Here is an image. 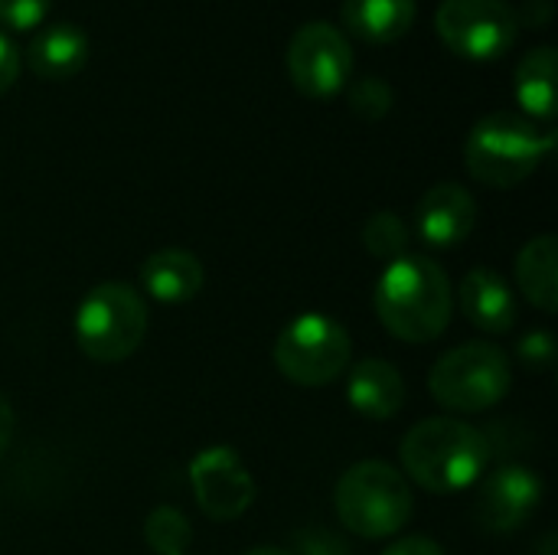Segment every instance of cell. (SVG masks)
<instances>
[{
    "label": "cell",
    "mask_w": 558,
    "mask_h": 555,
    "mask_svg": "<svg viewBox=\"0 0 558 555\" xmlns=\"http://www.w3.org/2000/svg\"><path fill=\"white\" fill-rule=\"evenodd\" d=\"M373 307L379 324L402 343H432L451 324L454 291L445 268L425 255H402L376 281Z\"/></svg>",
    "instance_id": "cell-1"
},
{
    "label": "cell",
    "mask_w": 558,
    "mask_h": 555,
    "mask_svg": "<svg viewBox=\"0 0 558 555\" xmlns=\"http://www.w3.org/2000/svg\"><path fill=\"white\" fill-rule=\"evenodd\" d=\"M402 468L428 494H461L474 487L490 464V442L481 429L458 419H422L399 445Z\"/></svg>",
    "instance_id": "cell-2"
},
{
    "label": "cell",
    "mask_w": 558,
    "mask_h": 555,
    "mask_svg": "<svg viewBox=\"0 0 558 555\" xmlns=\"http://www.w3.org/2000/svg\"><path fill=\"white\" fill-rule=\"evenodd\" d=\"M556 147L553 124H536L513 111L484 114L464 144V160L474 180L507 190L533 177V170Z\"/></svg>",
    "instance_id": "cell-3"
},
{
    "label": "cell",
    "mask_w": 558,
    "mask_h": 555,
    "mask_svg": "<svg viewBox=\"0 0 558 555\" xmlns=\"http://www.w3.org/2000/svg\"><path fill=\"white\" fill-rule=\"evenodd\" d=\"M337 520L363 540L396 536L415 514V497L402 471L386 461H360L343 471L333 491Z\"/></svg>",
    "instance_id": "cell-4"
},
{
    "label": "cell",
    "mask_w": 558,
    "mask_h": 555,
    "mask_svg": "<svg viewBox=\"0 0 558 555\" xmlns=\"http://www.w3.org/2000/svg\"><path fill=\"white\" fill-rule=\"evenodd\" d=\"M75 343L92 363H121L147 337V304L128 281L95 285L75 311Z\"/></svg>",
    "instance_id": "cell-5"
},
{
    "label": "cell",
    "mask_w": 558,
    "mask_h": 555,
    "mask_svg": "<svg viewBox=\"0 0 558 555\" xmlns=\"http://www.w3.org/2000/svg\"><path fill=\"white\" fill-rule=\"evenodd\" d=\"M513 386L510 357L494 343H461L448 350L428 373L432 399L458 415H474L500 406Z\"/></svg>",
    "instance_id": "cell-6"
},
{
    "label": "cell",
    "mask_w": 558,
    "mask_h": 555,
    "mask_svg": "<svg viewBox=\"0 0 558 555\" xmlns=\"http://www.w3.org/2000/svg\"><path fill=\"white\" fill-rule=\"evenodd\" d=\"M353 337L330 314H298L275 340L271 360L294 386H327L350 370Z\"/></svg>",
    "instance_id": "cell-7"
},
{
    "label": "cell",
    "mask_w": 558,
    "mask_h": 555,
    "mask_svg": "<svg viewBox=\"0 0 558 555\" xmlns=\"http://www.w3.org/2000/svg\"><path fill=\"white\" fill-rule=\"evenodd\" d=\"M441 43L474 62L504 56L520 33V13L507 0H445L435 13Z\"/></svg>",
    "instance_id": "cell-8"
},
{
    "label": "cell",
    "mask_w": 558,
    "mask_h": 555,
    "mask_svg": "<svg viewBox=\"0 0 558 555\" xmlns=\"http://www.w3.org/2000/svg\"><path fill=\"white\" fill-rule=\"evenodd\" d=\"M288 75L301 95L317 101L347 92L353 75L350 39L333 23H304L288 46Z\"/></svg>",
    "instance_id": "cell-9"
},
{
    "label": "cell",
    "mask_w": 558,
    "mask_h": 555,
    "mask_svg": "<svg viewBox=\"0 0 558 555\" xmlns=\"http://www.w3.org/2000/svg\"><path fill=\"white\" fill-rule=\"evenodd\" d=\"M190 487L196 507L216 523L239 520L258 494L252 471L229 445H209L190 461Z\"/></svg>",
    "instance_id": "cell-10"
},
{
    "label": "cell",
    "mask_w": 558,
    "mask_h": 555,
    "mask_svg": "<svg viewBox=\"0 0 558 555\" xmlns=\"http://www.w3.org/2000/svg\"><path fill=\"white\" fill-rule=\"evenodd\" d=\"M477 484L474 517L487 533H517L543 504V481L523 464H500Z\"/></svg>",
    "instance_id": "cell-11"
},
{
    "label": "cell",
    "mask_w": 558,
    "mask_h": 555,
    "mask_svg": "<svg viewBox=\"0 0 558 555\" xmlns=\"http://www.w3.org/2000/svg\"><path fill=\"white\" fill-rule=\"evenodd\" d=\"M415 222H418V236L425 245L454 249L474 232L477 203L461 183H438L418 200Z\"/></svg>",
    "instance_id": "cell-12"
},
{
    "label": "cell",
    "mask_w": 558,
    "mask_h": 555,
    "mask_svg": "<svg viewBox=\"0 0 558 555\" xmlns=\"http://www.w3.org/2000/svg\"><path fill=\"white\" fill-rule=\"evenodd\" d=\"M461 314L484 334H507L517 324V294L507 278L487 265L471 268L458 288Z\"/></svg>",
    "instance_id": "cell-13"
},
{
    "label": "cell",
    "mask_w": 558,
    "mask_h": 555,
    "mask_svg": "<svg viewBox=\"0 0 558 555\" xmlns=\"http://www.w3.org/2000/svg\"><path fill=\"white\" fill-rule=\"evenodd\" d=\"M347 402L369 422H389L405 406V379L389 360H363L350 370Z\"/></svg>",
    "instance_id": "cell-14"
},
{
    "label": "cell",
    "mask_w": 558,
    "mask_h": 555,
    "mask_svg": "<svg viewBox=\"0 0 558 555\" xmlns=\"http://www.w3.org/2000/svg\"><path fill=\"white\" fill-rule=\"evenodd\" d=\"M206 272L193 252L160 249L141 262V288L160 304H186L203 291Z\"/></svg>",
    "instance_id": "cell-15"
},
{
    "label": "cell",
    "mask_w": 558,
    "mask_h": 555,
    "mask_svg": "<svg viewBox=\"0 0 558 555\" xmlns=\"http://www.w3.org/2000/svg\"><path fill=\"white\" fill-rule=\"evenodd\" d=\"M418 3L415 0H343L340 16L343 26L373 46L399 43L415 23Z\"/></svg>",
    "instance_id": "cell-16"
},
{
    "label": "cell",
    "mask_w": 558,
    "mask_h": 555,
    "mask_svg": "<svg viewBox=\"0 0 558 555\" xmlns=\"http://www.w3.org/2000/svg\"><path fill=\"white\" fill-rule=\"evenodd\" d=\"M26 62L39 79H72L88 62V36L75 23H52L26 46Z\"/></svg>",
    "instance_id": "cell-17"
},
{
    "label": "cell",
    "mask_w": 558,
    "mask_h": 555,
    "mask_svg": "<svg viewBox=\"0 0 558 555\" xmlns=\"http://www.w3.org/2000/svg\"><path fill=\"white\" fill-rule=\"evenodd\" d=\"M517 288L533 307L546 314L558 307V239L553 232H543L520 249Z\"/></svg>",
    "instance_id": "cell-18"
},
{
    "label": "cell",
    "mask_w": 558,
    "mask_h": 555,
    "mask_svg": "<svg viewBox=\"0 0 558 555\" xmlns=\"http://www.w3.org/2000/svg\"><path fill=\"white\" fill-rule=\"evenodd\" d=\"M556 72L558 56L553 46H539L523 56L517 65V101L523 108V118L536 124H553L556 118Z\"/></svg>",
    "instance_id": "cell-19"
},
{
    "label": "cell",
    "mask_w": 558,
    "mask_h": 555,
    "mask_svg": "<svg viewBox=\"0 0 558 555\" xmlns=\"http://www.w3.org/2000/svg\"><path fill=\"white\" fill-rule=\"evenodd\" d=\"M144 540L157 555H186L193 527L177 507H154L144 520Z\"/></svg>",
    "instance_id": "cell-20"
},
{
    "label": "cell",
    "mask_w": 558,
    "mask_h": 555,
    "mask_svg": "<svg viewBox=\"0 0 558 555\" xmlns=\"http://www.w3.org/2000/svg\"><path fill=\"white\" fill-rule=\"evenodd\" d=\"M363 245L373 258H383V262H396L405 255L409 249V226L402 222L399 213L392 209H379L366 219L363 226Z\"/></svg>",
    "instance_id": "cell-21"
},
{
    "label": "cell",
    "mask_w": 558,
    "mask_h": 555,
    "mask_svg": "<svg viewBox=\"0 0 558 555\" xmlns=\"http://www.w3.org/2000/svg\"><path fill=\"white\" fill-rule=\"evenodd\" d=\"M347 101L356 118L363 121H383L392 111V85L386 79L366 75L347 85Z\"/></svg>",
    "instance_id": "cell-22"
},
{
    "label": "cell",
    "mask_w": 558,
    "mask_h": 555,
    "mask_svg": "<svg viewBox=\"0 0 558 555\" xmlns=\"http://www.w3.org/2000/svg\"><path fill=\"white\" fill-rule=\"evenodd\" d=\"M523 366L536 370V373H549L556 366V337L549 330H533L520 340L517 347Z\"/></svg>",
    "instance_id": "cell-23"
},
{
    "label": "cell",
    "mask_w": 558,
    "mask_h": 555,
    "mask_svg": "<svg viewBox=\"0 0 558 555\" xmlns=\"http://www.w3.org/2000/svg\"><path fill=\"white\" fill-rule=\"evenodd\" d=\"M52 0H0V23L10 29H33L46 20Z\"/></svg>",
    "instance_id": "cell-24"
},
{
    "label": "cell",
    "mask_w": 558,
    "mask_h": 555,
    "mask_svg": "<svg viewBox=\"0 0 558 555\" xmlns=\"http://www.w3.org/2000/svg\"><path fill=\"white\" fill-rule=\"evenodd\" d=\"M298 550L294 555H347V546L327 533V530H301L298 533Z\"/></svg>",
    "instance_id": "cell-25"
},
{
    "label": "cell",
    "mask_w": 558,
    "mask_h": 555,
    "mask_svg": "<svg viewBox=\"0 0 558 555\" xmlns=\"http://www.w3.org/2000/svg\"><path fill=\"white\" fill-rule=\"evenodd\" d=\"M16 75H20V52H16V46L0 33V95L16 82Z\"/></svg>",
    "instance_id": "cell-26"
},
{
    "label": "cell",
    "mask_w": 558,
    "mask_h": 555,
    "mask_svg": "<svg viewBox=\"0 0 558 555\" xmlns=\"http://www.w3.org/2000/svg\"><path fill=\"white\" fill-rule=\"evenodd\" d=\"M383 555H445V550L428 536H402Z\"/></svg>",
    "instance_id": "cell-27"
},
{
    "label": "cell",
    "mask_w": 558,
    "mask_h": 555,
    "mask_svg": "<svg viewBox=\"0 0 558 555\" xmlns=\"http://www.w3.org/2000/svg\"><path fill=\"white\" fill-rule=\"evenodd\" d=\"M13 429H16L13 406H10V399L0 393V458L7 455V448H10V442H13Z\"/></svg>",
    "instance_id": "cell-28"
},
{
    "label": "cell",
    "mask_w": 558,
    "mask_h": 555,
    "mask_svg": "<svg viewBox=\"0 0 558 555\" xmlns=\"http://www.w3.org/2000/svg\"><path fill=\"white\" fill-rule=\"evenodd\" d=\"M245 555H294V553L278 550V546H258V550H252V553H245Z\"/></svg>",
    "instance_id": "cell-29"
}]
</instances>
